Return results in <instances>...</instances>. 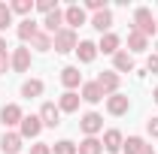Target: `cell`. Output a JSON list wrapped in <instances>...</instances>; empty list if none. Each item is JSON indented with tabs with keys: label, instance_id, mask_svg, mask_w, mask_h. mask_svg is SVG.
<instances>
[{
	"label": "cell",
	"instance_id": "obj_20",
	"mask_svg": "<svg viewBox=\"0 0 158 154\" xmlns=\"http://www.w3.org/2000/svg\"><path fill=\"white\" fill-rule=\"evenodd\" d=\"M113 67H116V73H134V55L116 52L113 55Z\"/></svg>",
	"mask_w": 158,
	"mask_h": 154
},
{
	"label": "cell",
	"instance_id": "obj_25",
	"mask_svg": "<svg viewBox=\"0 0 158 154\" xmlns=\"http://www.w3.org/2000/svg\"><path fill=\"white\" fill-rule=\"evenodd\" d=\"M122 151L125 154H143L146 151V139H143V136H128L125 145H122Z\"/></svg>",
	"mask_w": 158,
	"mask_h": 154
},
{
	"label": "cell",
	"instance_id": "obj_6",
	"mask_svg": "<svg viewBox=\"0 0 158 154\" xmlns=\"http://www.w3.org/2000/svg\"><path fill=\"white\" fill-rule=\"evenodd\" d=\"M79 127H82L85 136H98L100 130H103V118H100L98 112H85V115L79 118Z\"/></svg>",
	"mask_w": 158,
	"mask_h": 154
},
{
	"label": "cell",
	"instance_id": "obj_12",
	"mask_svg": "<svg viewBox=\"0 0 158 154\" xmlns=\"http://www.w3.org/2000/svg\"><path fill=\"white\" fill-rule=\"evenodd\" d=\"M128 109H131V100L125 94L106 97V112H110V115H128Z\"/></svg>",
	"mask_w": 158,
	"mask_h": 154
},
{
	"label": "cell",
	"instance_id": "obj_40",
	"mask_svg": "<svg viewBox=\"0 0 158 154\" xmlns=\"http://www.w3.org/2000/svg\"><path fill=\"white\" fill-rule=\"evenodd\" d=\"M155 30H158V18H155Z\"/></svg>",
	"mask_w": 158,
	"mask_h": 154
},
{
	"label": "cell",
	"instance_id": "obj_15",
	"mask_svg": "<svg viewBox=\"0 0 158 154\" xmlns=\"http://www.w3.org/2000/svg\"><path fill=\"white\" fill-rule=\"evenodd\" d=\"M76 55H79V64H91V60L98 58V42H91V39H79Z\"/></svg>",
	"mask_w": 158,
	"mask_h": 154
},
{
	"label": "cell",
	"instance_id": "obj_31",
	"mask_svg": "<svg viewBox=\"0 0 158 154\" xmlns=\"http://www.w3.org/2000/svg\"><path fill=\"white\" fill-rule=\"evenodd\" d=\"M85 9H91V12H103V9H110V6H106V0H88Z\"/></svg>",
	"mask_w": 158,
	"mask_h": 154
},
{
	"label": "cell",
	"instance_id": "obj_33",
	"mask_svg": "<svg viewBox=\"0 0 158 154\" xmlns=\"http://www.w3.org/2000/svg\"><path fill=\"white\" fill-rule=\"evenodd\" d=\"M31 154H52V145H46V142H37V145H31Z\"/></svg>",
	"mask_w": 158,
	"mask_h": 154
},
{
	"label": "cell",
	"instance_id": "obj_11",
	"mask_svg": "<svg viewBox=\"0 0 158 154\" xmlns=\"http://www.w3.org/2000/svg\"><path fill=\"white\" fill-rule=\"evenodd\" d=\"M94 82H98V88L103 91V97L118 94V73H100Z\"/></svg>",
	"mask_w": 158,
	"mask_h": 154
},
{
	"label": "cell",
	"instance_id": "obj_23",
	"mask_svg": "<svg viewBox=\"0 0 158 154\" xmlns=\"http://www.w3.org/2000/svg\"><path fill=\"white\" fill-rule=\"evenodd\" d=\"M46 91V85L40 82V79H27L24 85H21V97H27V100H34V97H40Z\"/></svg>",
	"mask_w": 158,
	"mask_h": 154
},
{
	"label": "cell",
	"instance_id": "obj_29",
	"mask_svg": "<svg viewBox=\"0 0 158 154\" xmlns=\"http://www.w3.org/2000/svg\"><path fill=\"white\" fill-rule=\"evenodd\" d=\"M9 24H12V9H9V3H0V33H3Z\"/></svg>",
	"mask_w": 158,
	"mask_h": 154
},
{
	"label": "cell",
	"instance_id": "obj_9",
	"mask_svg": "<svg viewBox=\"0 0 158 154\" xmlns=\"http://www.w3.org/2000/svg\"><path fill=\"white\" fill-rule=\"evenodd\" d=\"M61 27H64V9H55V12L43 15V33L55 37V33H58Z\"/></svg>",
	"mask_w": 158,
	"mask_h": 154
},
{
	"label": "cell",
	"instance_id": "obj_27",
	"mask_svg": "<svg viewBox=\"0 0 158 154\" xmlns=\"http://www.w3.org/2000/svg\"><path fill=\"white\" fill-rule=\"evenodd\" d=\"M9 9L19 12V15H27V18H31V12H34V0H12Z\"/></svg>",
	"mask_w": 158,
	"mask_h": 154
},
{
	"label": "cell",
	"instance_id": "obj_37",
	"mask_svg": "<svg viewBox=\"0 0 158 154\" xmlns=\"http://www.w3.org/2000/svg\"><path fill=\"white\" fill-rule=\"evenodd\" d=\"M143 154H155V148H152V145H146V151H143Z\"/></svg>",
	"mask_w": 158,
	"mask_h": 154
},
{
	"label": "cell",
	"instance_id": "obj_4",
	"mask_svg": "<svg viewBox=\"0 0 158 154\" xmlns=\"http://www.w3.org/2000/svg\"><path fill=\"white\" fill-rule=\"evenodd\" d=\"M21 118H24V112H21L19 103H6V106L0 109V121H3V127H19Z\"/></svg>",
	"mask_w": 158,
	"mask_h": 154
},
{
	"label": "cell",
	"instance_id": "obj_26",
	"mask_svg": "<svg viewBox=\"0 0 158 154\" xmlns=\"http://www.w3.org/2000/svg\"><path fill=\"white\" fill-rule=\"evenodd\" d=\"M52 154H79V148H76V142L61 139V142H55V145H52Z\"/></svg>",
	"mask_w": 158,
	"mask_h": 154
},
{
	"label": "cell",
	"instance_id": "obj_35",
	"mask_svg": "<svg viewBox=\"0 0 158 154\" xmlns=\"http://www.w3.org/2000/svg\"><path fill=\"white\" fill-rule=\"evenodd\" d=\"M9 67H12V64H9V55H6V58H0V76H3Z\"/></svg>",
	"mask_w": 158,
	"mask_h": 154
},
{
	"label": "cell",
	"instance_id": "obj_2",
	"mask_svg": "<svg viewBox=\"0 0 158 154\" xmlns=\"http://www.w3.org/2000/svg\"><path fill=\"white\" fill-rule=\"evenodd\" d=\"M79 39H76V30H70V27H61L58 33L52 37V48L58 52V55H67V52H76Z\"/></svg>",
	"mask_w": 158,
	"mask_h": 154
},
{
	"label": "cell",
	"instance_id": "obj_34",
	"mask_svg": "<svg viewBox=\"0 0 158 154\" xmlns=\"http://www.w3.org/2000/svg\"><path fill=\"white\" fill-rule=\"evenodd\" d=\"M146 130H149V136H155V139H158V115H152L149 121H146Z\"/></svg>",
	"mask_w": 158,
	"mask_h": 154
},
{
	"label": "cell",
	"instance_id": "obj_32",
	"mask_svg": "<svg viewBox=\"0 0 158 154\" xmlns=\"http://www.w3.org/2000/svg\"><path fill=\"white\" fill-rule=\"evenodd\" d=\"M146 73L158 76V55H149V60H146Z\"/></svg>",
	"mask_w": 158,
	"mask_h": 154
},
{
	"label": "cell",
	"instance_id": "obj_10",
	"mask_svg": "<svg viewBox=\"0 0 158 154\" xmlns=\"http://www.w3.org/2000/svg\"><path fill=\"white\" fill-rule=\"evenodd\" d=\"M100 142H103V151L106 154H118L122 145H125V136H122V130H106Z\"/></svg>",
	"mask_w": 158,
	"mask_h": 154
},
{
	"label": "cell",
	"instance_id": "obj_17",
	"mask_svg": "<svg viewBox=\"0 0 158 154\" xmlns=\"http://www.w3.org/2000/svg\"><path fill=\"white\" fill-rule=\"evenodd\" d=\"M79 100H82V97H79L76 91H64V94L58 97V109L61 112H79Z\"/></svg>",
	"mask_w": 158,
	"mask_h": 154
},
{
	"label": "cell",
	"instance_id": "obj_24",
	"mask_svg": "<svg viewBox=\"0 0 158 154\" xmlns=\"http://www.w3.org/2000/svg\"><path fill=\"white\" fill-rule=\"evenodd\" d=\"M82 100L85 103H100L103 100V91L98 88V82H85L82 85Z\"/></svg>",
	"mask_w": 158,
	"mask_h": 154
},
{
	"label": "cell",
	"instance_id": "obj_19",
	"mask_svg": "<svg viewBox=\"0 0 158 154\" xmlns=\"http://www.w3.org/2000/svg\"><path fill=\"white\" fill-rule=\"evenodd\" d=\"M118 45H122V39L110 30V33H103L100 37V42H98V52H103V55H116L118 52Z\"/></svg>",
	"mask_w": 158,
	"mask_h": 154
},
{
	"label": "cell",
	"instance_id": "obj_39",
	"mask_svg": "<svg viewBox=\"0 0 158 154\" xmlns=\"http://www.w3.org/2000/svg\"><path fill=\"white\" fill-rule=\"evenodd\" d=\"M155 55H158V42H155Z\"/></svg>",
	"mask_w": 158,
	"mask_h": 154
},
{
	"label": "cell",
	"instance_id": "obj_7",
	"mask_svg": "<svg viewBox=\"0 0 158 154\" xmlns=\"http://www.w3.org/2000/svg\"><path fill=\"white\" fill-rule=\"evenodd\" d=\"M40 121H43V127H58L61 124V109L55 106V103H43L40 106Z\"/></svg>",
	"mask_w": 158,
	"mask_h": 154
},
{
	"label": "cell",
	"instance_id": "obj_38",
	"mask_svg": "<svg viewBox=\"0 0 158 154\" xmlns=\"http://www.w3.org/2000/svg\"><path fill=\"white\" fill-rule=\"evenodd\" d=\"M152 100H155V103H158V88H155V91H152Z\"/></svg>",
	"mask_w": 158,
	"mask_h": 154
},
{
	"label": "cell",
	"instance_id": "obj_3",
	"mask_svg": "<svg viewBox=\"0 0 158 154\" xmlns=\"http://www.w3.org/2000/svg\"><path fill=\"white\" fill-rule=\"evenodd\" d=\"M43 133V121H40V115H24L19 124V136L21 139H37V136Z\"/></svg>",
	"mask_w": 158,
	"mask_h": 154
},
{
	"label": "cell",
	"instance_id": "obj_8",
	"mask_svg": "<svg viewBox=\"0 0 158 154\" xmlns=\"http://www.w3.org/2000/svg\"><path fill=\"white\" fill-rule=\"evenodd\" d=\"M9 64H12L15 73H27V70H31V48H27V45L15 48V52L9 55Z\"/></svg>",
	"mask_w": 158,
	"mask_h": 154
},
{
	"label": "cell",
	"instance_id": "obj_36",
	"mask_svg": "<svg viewBox=\"0 0 158 154\" xmlns=\"http://www.w3.org/2000/svg\"><path fill=\"white\" fill-rule=\"evenodd\" d=\"M6 55H9V45H6V39L0 37V58H6Z\"/></svg>",
	"mask_w": 158,
	"mask_h": 154
},
{
	"label": "cell",
	"instance_id": "obj_18",
	"mask_svg": "<svg viewBox=\"0 0 158 154\" xmlns=\"http://www.w3.org/2000/svg\"><path fill=\"white\" fill-rule=\"evenodd\" d=\"M37 33H40V24L34 18H21L19 21V39H21V42H31Z\"/></svg>",
	"mask_w": 158,
	"mask_h": 154
},
{
	"label": "cell",
	"instance_id": "obj_21",
	"mask_svg": "<svg viewBox=\"0 0 158 154\" xmlns=\"http://www.w3.org/2000/svg\"><path fill=\"white\" fill-rule=\"evenodd\" d=\"M76 148H79V154H103V142L98 136H85Z\"/></svg>",
	"mask_w": 158,
	"mask_h": 154
},
{
	"label": "cell",
	"instance_id": "obj_1",
	"mask_svg": "<svg viewBox=\"0 0 158 154\" xmlns=\"http://www.w3.org/2000/svg\"><path fill=\"white\" fill-rule=\"evenodd\" d=\"M131 30L143 33L146 39L152 37V33H158V30H155V15H152V9H149V6H140V9H134V27H131Z\"/></svg>",
	"mask_w": 158,
	"mask_h": 154
},
{
	"label": "cell",
	"instance_id": "obj_28",
	"mask_svg": "<svg viewBox=\"0 0 158 154\" xmlns=\"http://www.w3.org/2000/svg\"><path fill=\"white\" fill-rule=\"evenodd\" d=\"M31 45H34V48H37V52H49V48H52V37H49V33H43V30H40L37 37L31 39Z\"/></svg>",
	"mask_w": 158,
	"mask_h": 154
},
{
	"label": "cell",
	"instance_id": "obj_16",
	"mask_svg": "<svg viewBox=\"0 0 158 154\" xmlns=\"http://www.w3.org/2000/svg\"><path fill=\"white\" fill-rule=\"evenodd\" d=\"M91 27L100 30V37H103V33H110V27H113V9L94 12V15H91Z\"/></svg>",
	"mask_w": 158,
	"mask_h": 154
},
{
	"label": "cell",
	"instance_id": "obj_13",
	"mask_svg": "<svg viewBox=\"0 0 158 154\" xmlns=\"http://www.w3.org/2000/svg\"><path fill=\"white\" fill-rule=\"evenodd\" d=\"M61 85H64L67 91L82 88V73H79V67H64V70H61Z\"/></svg>",
	"mask_w": 158,
	"mask_h": 154
},
{
	"label": "cell",
	"instance_id": "obj_5",
	"mask_svg": "<svg viewBox=\"0 0 158 154\" xmlns=\"http://www.w3.org/2000/svg\"><path fill=\"white\" fill-rule=\"evenodd\" d=\"M85 6H79V3H73V6H67L64 9V27H70V30H76L79 24H85Z\"/></svg>",
	"mask_w": 158,
	"mask_h": 154
},
{
	"label": "cell",
	"instance_id": "obj_14",
	"mask_svg": "<svg viewBox=\"0 0 158 154\" xmlns=\"http://www.w3.org/2000/svg\"><path fill=\"white\" fill-rule=\"evenodd\" d=\"M21 148H24V139L19 133H3V139H0V151L3 154H19Z\"/></svg>",
	"mask_w": 158,
	"mask_h": 154
},
{
	"label": "cell",
	"instance_id": "obj_30",
	"mask_svg": "<svg viewBox=\"0 0 158 154\" xmlns=\"http://www.w3.org/2000/svg\"><path fill=\"white\" fill-rule=\"evenodd\" d=\"M34 9H40L43 15H49V12H55V9H58V3H55V0H37V3H34Z\"/></svg>",
	"mask_w": 158,
	"mask_h": 154
},
{
	"label": "cell",
	"instance_id": "obj_22",
	"mask_svg": "<svg viewBox=\"0 0 158 154\" xmlns=\"http://www.w3.org/2000/svg\"><path fill=\"white\" fill-rule=\"evenodd\" d=\"M146 45H149V39L137 33V30H131L128 33V55H134V52H146Z\"/></svg>",
	"mask_w": 158,
	"mask_h": 154
}]
</instances>
